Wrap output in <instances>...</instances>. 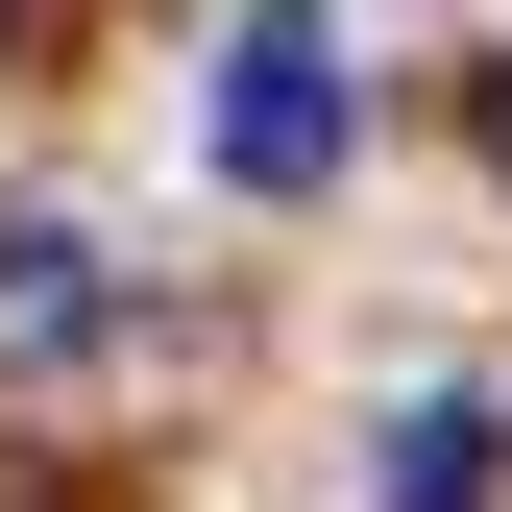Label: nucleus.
Listing matches in <instances>:
<instances>
[{"label":"nucleus","instance_id":"f257e3e1","mask_svg":"<svg viewBox=\"0 0 512 512\" xmlns=\"http://www.w3.org/2000/svg\"><path fill=\"white\" fill-rule=\"evenodd\" d=\"M196 147H220V196H342V147H366V49L317 25V0H244L220 74H196Z\"/></svg>","mask_w":512,"mask_h":512},{"label":"nucleus","instance_id":"f03ea898","mask_svg":"<svg viewBox=\"0 0 512 512\" xmlns=\"http://www.w3.org/2000/svg\"><path fill=\"white\" fill-rule=\"evenodd\" d=\"M366 512H512V415H488V391H415L391 464H366Z\"/></svg>","mask_w":512,"mask_h":512},{"label":"nucleus","instance_id":"7ed1b4c3","mask_svg":"<svg viewBox=\"0 0 512 512\" xmlns=\"http://www.w3.org/2000/svg\"><path fill=\"white\" fill-rule=\"evenodd\" d=\"M0 342H98V269H74V220H0Z\"/></svg>","mask_w":512,"mask_h":512}]
</instances>
